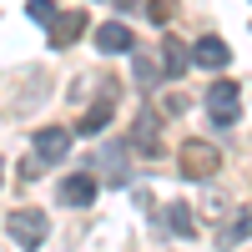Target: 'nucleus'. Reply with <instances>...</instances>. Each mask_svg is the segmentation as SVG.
Segmentation results:
<instances>
[{
    "instance_id": "14",
    "label": "nucleus",
    "mask_w": 252,
    "mask_h": 252,
    "mask_svg": "<svg viewBox=\"0 0 252 252\" xmlns=\"http://www.w3.org/2000/svg\"><path fill=\"white\" fill-rule=\"evenodd\" d=\"M247 237H252V207H242V212L222 227V232H217V242H222V247H237V242H247Z\"/></svg>"
},
{
    "instance_id": "16",
    "label": "nucleus",
    "mask_w": 252,
    "mask_h": 252,
    "mask_svg": "<svg viewBox=\"0 0 252 252\" xmlns=\"http://www.w3.org/2000/svg\"><path fill=\"white\" fill-rule=\"evenodd\" d=\"M26 10H31V20H40V26H51V20L61 15V5H56V0H31Z\"/></svg>"
},
{
    "instance_id": "10",
    "label": "nucleus",
    "mask_w": 252,
    "mask_h": 252,
    "mask_svg": "<svg viewBox=\"0 0 252 252\" xmlns=\"http://www.w3.org/2000/svg\"><path fill=\"white\" fill-rule=\"evenodd\" d=\"M157 126H161V116H157V111H141V116H136L131 146H141L146 157H157V152H161V131H157Z\"/></svg>"
},
{
    "instance_id": "18",
    "label": "nucleus",
    "mask_w": 252,
    "mask_h": 252,
    "mask_svg": "<svg viewBox=\"0 0 252 252\" xmlns=\"http://www.w3.org/2000/svg\"><path fill=\"white\" fill-rule=\"evenodd\" d=\"M146 15H152L157 26H161V20H172V0H152V10H146Z\"/></svg>"
},
{
    "instance_id": "9",
    "label": "nucleus",
    "mask_w": 252,
    "mask_h": 252,
    "mask_svg": "<svg viewBox=\"0 0 252 252\" xmlns=\"http://www.w3.org/2000/svg\"><path fill=\"white\" fill-rule=\"evenodd\" d=\"M136 46V35H131V26H121V20H106V26L96 31V51H106V56H126Z\"/></svg>"
},
{
    "instance_id": "1",
    "label": "nucleus",
    "mask_w": 252,
    "mask_h": 252,
    "mask_svg": "<svg viewBox=\"0 0 252 252\" xmlns=\"http://www.w3.org/2000/svg\"><path fill=\"white\" fill-rule=\"evenodd\" d=\"M222 166V152L212 141H202V136H187L182 146H177V172L187 177V182H207Z\"/></svg>"
},
{
    "instance_id": "7",
    "label": "nucleus",
    "mask_w": 252,
    "mask_h": 252,
    "mask_svg": "<svg viewBox=\"0 0 252 252\" xmlns=\"http://www.w3.org/2000/svg\"><path fill=\"white\" fill-rule=\"evenodd\" d=\"M96 202V172H71L61 182V207H91Z\"/></svg>"
},
{
    "instance_id": "13",
    "label": "nucleus",
    "mask_w": 252,
    "mask_h": 252,
    "mask_svg": "<svg viewBox=\"0 0 252 252\" xmlns=\"http://www.w3.org/2000/svg\"><path fill=\"white\" fill-rule=\"evenodd\" d=\"M131 76H136V86H141V91H157V81H166V71H161V61H152L146 51H141V56L131 61Z\"/></svg>"
},
{
    "instance_id": "3",
    "label": "nucleus",
    "mask_w": 252,
    "mask_h": 252,
    "mask_svg": "<svg viewBox=\"0 0 252 252\" xmlns=\"http://www.w3.org/2000/svg\"><path fill=\"white\" fill-rule=\"evenodd\" d=\"M91 172H96V182H101V187H126V182H131L126 146H121V141H106V146L91 157Z\"/></svg>"
},
{
    "instance_id": "15",
    "label": "nucleus",
    "mask_w": 252,
    "mask_h": 252,
    "mask_svg": "<svg viewBox=\"0 0 252 252\" xmlns=\"http://www.w3.org/2000/svg\"><path fill=\"white\" fill-rule=\"evenodd\" d=\"M166 222H172V232H177V237H192V232H197V222H192V207H187V202H172Z\"/></svg>"
},
{
    "instance_id": "2",
    "label": "nucleus",
    "mask_w": 252,
    "mask_h": 252,
    "mask_svg": "<svg viewBox=\"0 0 252 252\" xmlns=\"http://www.w3.org/2000/svg\"><path fill=\"white\" fill-rule=\"evenodd\" d=\"M207 111H212V121L217 126H232L237 116H242V86L237 81H212V86H207Z\"/></svg>"
},
{
    "instance_id": "17",
    "label": "nucleus",
    "mask_w": 252,
    "mask_h": 252,
    "mask_svg": "<svg viewBox=\"0 0 252 252\" xmlns=\"http://www.w3.org/2000/svg\"><path fill=\"white\" fill-rule=\"evenodd\" d=\"M161 116H187V96H177V91H172V96L161 101Z\"/></svg>"
},
{
    "instance_id": "8",
    "label": "nucleus",
    "mask_w": 252,
    "mask_h": 252,
    "mask_svg": "<svg viewBox=\"0 0 252 252\" xmlns=\"http://www.w3.org/2000/svg\"><path fill=\"white\" fill-rule=\"evenodd\" d=\"M192 61H197V66H207V71H222L227 61H232V46H227L222 35H202L197 46H192Z\"/></svg>"
},
{
    "instance_id": "11",
    "label": "nucleus",
    "mask_w": 252,
    "mask_h": 252,
    "mask_svg": "<svg viewBox=\"0 0 252 252\" xmlns=\"http://www.w3.org/2000/svg\"><path fill=\"white\" fill-rule=\"evenodd\" d=\"M81 31H86V15H81V10L56 15V20H51V46H56V51H61V46H71V40H76Z\"/></svg>"
},
{
    "instance_id": "4",
    "label": "nucleus",
    "mask_w": 252,
    "mask_h": 252,
    "mask_svg": "<svg viewBox=\"0 0 252 252\" xmlns=\"http://www.w3.org/2000/svg\"><path fill=\"white\" fill-rule=\"evenodd\" d=\"M116 96H121V81H101V101H96V106H91L86 116L76 121V131H81V136H101V131H106V126H111V111H116Z\"/></svg>"
},
{
    "instance_id": "6",
    "label": "nucleus",
    "mask_w": 252,
    "mask_h": 252,
    "mask_svg": "<svg viewBox=\"0 0 252 252\" xmlns=\"http://www.w3.org/2000/svg\"><path fill=\"white\" fill-rule=\"evenodd\" d=\"M66 152H71V131H66V126H40V131H35V157L46 166L66 161Z\"/></svg>"
},
{
    "instance_id": "5",
    "label": "nucleus",
    "mask_w": 252,
    "mask_h": 252,
    "mask_svg": "<svg viewBox=\"0 0 252 252\" xmlns=\"http://www.w3.org/2000/svg\"><path fill=\"white\" fill-rule=\"evenodd\" d=\"M5 232H10L20 247H40L46 232H51V222H46V212H35V207H20V212H10Z\"/></svg>"
},
{
    "instance_id": "12",
    "label": "nucleus",
    "mask_w": 252,
    "mask_h": 252,
    "mask_svg": "<svg viewBox=\"0 0 252 252\" xmlns=\"http://www.w3.org/2000/svg\"><path fill=\"white\" fill-rule=\"evenodd\" d=\"M187 66H192V51H182V40H161V71H166V81H177Z\"/></svg>"
}]
</instances>
